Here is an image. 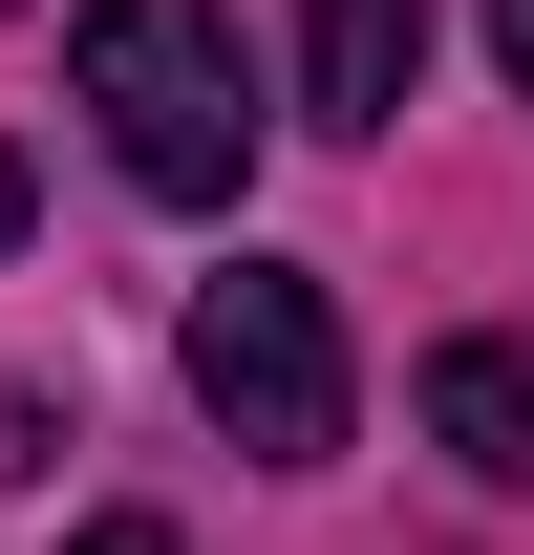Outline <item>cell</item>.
I'll use <instances>...</instances> for the list:
<instances>
[{"instance_id": "6da1fadb", "label": "cell", "mask_w": 534, "mask_h": 555, "mask_svg": "<svg viewBox=\"0 0 534 555\" xmlns=\"http://www.w3.org/2000/svg\"><path fill=\"white\" fill-rule=\"evenodd\" d=\"M65 86H86V129H107L129 193H171V214L257 193V43H236L214 0H86Z\"/></svg>"}, {"instance_id": "5b68a950", "label": "cell", "mask_w": 534, "mask_h": 555, "mask_svg": "<svg viewBox=\"0 0 534 555\" xmlns=\"http://www.w3.org/2000/svg\"><path fill=\"white\" fill-rule=\"evenodd\" d=\"M43 449H65V406H43V385H22V363H0V491L43 470Z\"/></svg>"}, {"instance_id": "ba28073f", "label": "cell", "mask_w": 534, "mask_h": 555, "mask_svg": "<svg viewBox=\"0 0 534 555\" xmlns=\"http://www.w3.org/2000/svg\"><path fill=\"white\" fill-rule=\"evenodd\" d=\"M0 257H22V150H0Z\"/></svg>"}, {"instance_id": "7a4b0ae2", "label": "cell", "mask_w": 534, "mask_h": 555, "mask_svg": "<svg viewBox=\"0 0 534 555\" xmlns=\"http://www.w3.org/2000/svg\"><path fill=\"white\" fill-rule=\"evenodd\" d=\"M193 406L236 427L257 470H321L342 449V321H321V278H278V257L193 278Z\"/></svg>"}, {"instance_id": "8992f818", "label": "cell", "mask_w": 534, "mask_h": 555, "mask_svg": "<svg viewBox=\"0 0 534 555\" xmlns=\"http://www.w3.org/2000/svg\"><path fill=\"white\" fill-rule=\"evenodd\" d=\"M65 555H193V534H171V513H86Z\"/></svg>"}, {"instance_id": "3957f363", "label": "cell", "mask_w": 534, "mask_h": 555, "mask_svg": "<svg viewBox=\"0 0 534 555\" xmlns=\"http://www.w3.org/2000/svg\"><path fill=\"white\" fill-rule=\"evenodd\" d=\"M300 65H321V129H406V86H428V0H300Z\"/></svg>"}, {"instance_id": "52a82bcc", "label": "cell", "mask_w": 534, "mask_h": 555, "mask_svg": "<svg viewBox=\"0 0 534 555\" xmlns=\"http://www.w3.org/2000/svg\"><path fill=\"white\" fill-rule=\"evenodd\" d=\"M492 65H513V86H534V0H492Z\"/></svg>"}, {"instance_id": "277c9868", "label": "cell", "mask_w": 534, "mask_h": 555, "mask_svg": "<svg viewBox=\"0 0 534 555\" xmlns=\"http://www.w3.org/2000/svg\"><path fill=\"white\" fill-rule=\"evenodd\" d=\"M428 449H470L492 491H534V343H428Z\"/></svg>"}]
</instances>
